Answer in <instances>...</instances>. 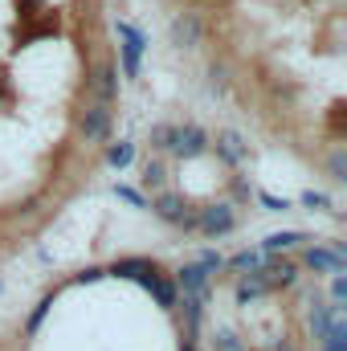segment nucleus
<instances>
[{"label": "nucleus", "mask_w": 347, "mask_h": 351, "mask_svg": "<svg viewBox=\"0 0 347 351\" xmlns=\"http://www.w3.org/2000/svg\"><path fill=\"white\" fill-rule=\"evenodd\" d=\"M119 70L127 78H139V62H143V49H147V37L143 29H135L131 21H119Z\"/></svg>", "instance_id": "1"}, {"label": "nucleus", "mask_w": 347, "mask_h": 351, "mask_svg": "<svg viewBox=\"0 0 347 351\" xmlns=\"http://www.w3.org/2000/svg\"><path fill=\"white\" fill-rule=\"evenodd\" d=\"M237 229V213H233V204H208V208H196V225H192V233H200V237H208V241H217V237H229Z\"/></svg>", "instance_id": "2"}, {"label": "nucleus", "mask_w": 347, "mask_h": 351, "mask_svg": "<svg viewBox=\"0 0 347 351\" xmlns=\"http://www.w3.org/2000/svg\"><path fill=\"white\" fill-rule=\"evenodd\" d=\"M302 269H311V274H347V250L344 241H331V245H307V254H302Z\"/></svg>", "instance_id": "3"}, {"label": "nucleus", "mask_w": 347, "mask_h": 351, "mask_svg": "<svg viewBox=\"0 0 347 351\" xmlns=\"http://www.w3.org/2000/svg\"><path fill=\"white\" fill-rule=\"evenodd\" d=\"M298 274H302V265L294 258H286V254H265V262H261V278H265L270 294L274 290H290L298 282Z\"/></svg>", "instance_id": "4"}, {"label": "nucleus", "mask_w": 347, "mask_h": 351, "mask_svg": "<svg viewBox=\"0 0 347 351\" xmlns=\"http://www.w3.org/2000/svg\"><path fill=\"white\" fill-rule=\"evenodd\" d=\"M172 152L176 160H200V156H208V131L204 127H196V123H184V127H176L172 135Z\"/></svg>", "instance_id": "5"}, {"label": "nucleus", "mask_w": 347, "mask_h": 351, "mask_svg": "<svg viewBox=\"0 0 347 351\" xmlns=\"http://www.w3.org/2000/svg\"><path fill=\"white\" fill-rule=\"evenodd\" d=\"M78 131H82L86 143H102V139L110 135V106L90 98L86 110H82V119H78Z\"/></svg>", "instance_id": "6"}, {"label": "nucleus", "mask_w": 347, "mask_h": 351, "mask_svg": "<svg viewBox=\"0 0 347 351\" xmlns=\"http://www.w3.org/2000/svg\"><path fill=\"white\" fill-rule=\"evenodd\" d=\"M168 37H172L176 49H196L204 41V25H200L196 12H176L172 25H168Z\"/></svg>", "instance_id": "7"}, {"label": "nucleus", "mask_w": 347, "mask_h": 351, "mask_svg": "<svg viewBox=\"0 0 347 351\" xmlns=\"http://www.w3.org/2000/svg\"><path fill=\"white\" fill-rule=\"evenodd\" d=\"M172 282H176L180 294H188V298H204V302H208V282H213V274H208L200 262H188L180 274H172Z\"/></svg>", "instance_id": "8"}, {"label": "nucleus", "mask_w": 347, "mask_h": 351, "mask_svg": "<svg viewBox=\"0 0 347 351\" xmlns=\"http://www.w3.org/2000/svg\"><path fill=\"white\" fill-rule=\"evenodd\" d=\"M208 152H217L229 168H241V164L250 160V143H246L237 131H221L217 139H208Z\"/></svg>", "instance_id": "9"}, {"label": "nucleus", "mask_w": 347, "mask_h": 351, "mask_svg": "<svg viewBox=\"0 0 347 351\" xmlns=\"http://www.w3.org/2000/svg\"><path fill=\"white\" fill-rule=\"evenodd\" d=\"M90 94H94V102H115L119 98V66H110V62H98L94 70H90Z\"/></svg>", "instance_id": "10"}, {"label": "nucleus", "mask_w": 347, "mask_h": 351, "mask_svg": "<svg viewBox=\"0 0 347 351\" xmlns=\"http://www.w3.org/2000/svg\"><path fill=\"white\" fill-rule=\"evenodd\" d=\"M147 208L160 217V221H168V225H180L184 217H188V200L180 196V192H152V200H147Z\"/></svg>", "instance_id": "11"}, {"label": "nucleus", "mask_w": 347, "mask_h": 351, "mask_svg": "<svg viewBox=\"0 0 347 351\" xmlns=\"http://www.w3.org/2000/svg\"><path fill=\"white\" fill-rule=\"evenodd\" d=\"M265 294H270V286H265L261 269H254V274H241V278H237V286H233V298H237V306H250L254 298H265Z\"/></svg>", "instance_id": "12"}, {"label": "nucleus", "mask_w": 347, "mask_h": 351, "mask_svg": "<svg viewBox=\"0 0 347 351\" xmlns=\"http://www.w3.org/2000/svg\"><path fill=\"white\" fill-rule=\"evenodd\" d=\"M311 237L307 233H298V229H282V233H270L265 241H261V254H290V250H298V245H307Z\"/></svg>", "instance_id": "13"}, {"label": "nucleus", "mask_w": 347, "mask_h": 351, "mask_svg": "<svg viewBox=\"0 0 347 351\" xmlns=\"http://www.w3.org/2000/svg\"><path fill=\"white\" fill-rule=\"evenodd\" d=\"M344 306H335V302H319V306H311V315H307V323H311V335L315 339H323L327 335V327L335 323V315H339Z\"/></svg>", "instance_id": "14"}, {"label": "nucleus", "mask_w": 347, "mask_h": 351, "mask_svg": "<svg viewBox=\"0 0 347 351\" xmlns=\"http://www.w3.org/2000/svg\"><path fill=\"white\" fill-rule=\"evenodd\" d=\"M152 294H156V302L164 306V311H176V302H180V290H176L172 274H156L152 278V286H147Z\"/></svg>", "instance_id": "15"}, {"label": "nucleus", "mask_w": 347, "mask_h": 351, "mask_svg": "<svg viewBox=\"0 0 347 351\" xmlns=\"http://www.w3.org/2000/svg\"><path fill=\"white\" fill-rule=\"evenodd\" d=\"M106 164H110L115 172L131 168V164H135V143H131V139H119V143H110V147H106Z\"/></svg>", "instance_id": "16"}, {"label": "nucleus", "mask_w": 347, "mask_h": 351, "mask_svg": "<svg viewBox=\"0 0 347 351\" xmlns=\"http://www.w3.org/2000/svg\"><path fill=\"white\" fill-rule=\"evenodd\" d=\"M139 184H143L147 192H164V188H168V168H164V160H147Z\"/></svg>", "instance_id": "17"}, {"label": "nucleus", "mask_w": 347, "mask_h": 351, "mask_svg": "<svg viewBox=\"0 0 347 351\" xmlns=\"http://www.w3.org/2000/svg\"><path fill=\"white\" fill-rule=\"evenodd\" d=\"M261 262H265V254L261 250H241V254H233L229 258V269H237V274H254V269H261Z\"/></svg>", "instance_id": "18"}, {"label": "nucleus", "mask_w": 347, "mask_h": 351, "mask_svg": "<svg viewBox=\"0 0 347 351\" xmlns=\"http://www.w3.org/2000/svg\"><path fill=\"white\" fill-rule=\"evenodd\" d=\"M172 135H176V123H156V127L147 131L152 152H168V147H172Z\"/></svg>", "instance_id": "19"}, {"label": "nucleus", "mask_w": 347, "mask_h": 351, "mask_svg": "<svg viewBox=\"0 0 347 351\" xmlns=\"http://www.w3.org/2000/svg\"><path fill=\"white\" fill-rule=\"evenodd\" d=\"M298 204H302V208H311V213H331V208H335V204H331V196H327V192H315V188H307V192L298 196Z\"/></svg>", "instance_id": "20"}, {"label": "nucleus", "mask_w": 347, "mask_h": 351, "mask_svg": "<svg viewBox=\"0 0 347 351\" xmlns=\"http://www.w3.org/2000/svg\"><path fill=\"white\" fill-rule=\"evenodd\" d=\"M327 172H331V180H335V184H347V152H344V147H335V152H331Z\"/></svg>", "instance_id": "21"}, {"label": "nucleus", "mask_w": 347, "mask_h": 351, "mask_svg": "<svg viewBox=\"0 0 347 351\" xmlns=\"http://www.w3.org/2000/svg\"><path fill=\"white\" fill-rule=\"evenodd\" d=\"M49 306H53V294H45V298L37 302V311L29 315V323H25V331H29V335H37V331H41V319L49 315Z\"/></svg>", "instance_id": "22"}, {"label": "nucleus", "mask_w": 347, "mask_h": 351, "mask_svg": "<svg viewBox=\"0 0 347 351\" xmlns=\"http://www.w3.org/2000/svg\"><path fill=\"white\" fill-rule=\"evenodd\" d=\"M115 196H119V200H127L131 208H147L143 192H135V188H127V184H115Z\"/></svg>", "instance_id": "23"}, {"label": "nucleus", "mask_w": 347, "mask_h": 351, "mask_svg": "<svg viewBox=\"0 0 347 351\" xmlns=\"http://www.w3.org/2000/svg\"><path fill=\"white\" fill-rule=\"evenodd\" d=\"M213 348H217V351H246V348H241V339H237L233 331H217V335H213Z\"/></svg>", "instance_id": "24"}, {"label": "nucleus", "mask_w": 347, "mask_h": 351, "mask_svg": "<svg viewBox=\"0 0 347 351\" xmlns=\"http://www.w3.org/2000/svg\"><path fill=\"white\" fill-rule=\"evenodd\" d=\"M331 302L347 306V274H331Z\"/></svg>", "instance_id": "25"}, {"label": "nucleus", "mask_w": 347, "mask_h": 351, "mask_svg": "<svg viewBox=\"0 0 347 351\" xmlns=\"http://www.w3.org/2000/svg\"><path fill=\"white\" fill-rule=\"evenodd\" d=\"M258 200L270 213H286V208H290V200H286V196H274V192H258Z\"/></svg>", "instance_id": "26"}, {"label": "nucleus", "mask_w": 347, "mask_h": 351, "mask_svg": "<svg viewBox=\"0 0 347 351\" xmlns=\"http://www.w3.org/2000/svg\"><path fill=\"white\" fill-rule=\"evenodd\" d=\"M196 262L204 265V269H208V274H217V269H225V258H221V254H217V250H204V254H200V258H196Z\"/></svg>", "instance_id": "27"}, {"label": "nucleus", "mask_w": 347, "mask_h": 351, "mask_svg": "<svg viewBox=\"0 0 347 351\" xmlns=\"http://www.w3.org/2000/svg\"><path fill=\"white\" fill-rule=\"evenodd\" d=\"M208 78H213V82H208L213 90H225V86H229V70H225V66H213V70H208Z\"/></svg>", "instance_id": "28"}, {"label": "nucleus", "mask_w": 347, "mask_h": 351, "mask_svg": "<svg viewBox=\"0 0 347 351\" xmlns=\"http://www.w3.org/2000/svg\"><path fill=\"white\" fill-rule=\"evenodd\" d=\"M98 278H106V269H98V265L86 269V274H78V282H98Z\"/></svg>", "instance_id": "29"}, {"label": "nucleus", "mask_w": 347, "mask_h": 351, "mask_svg": "<svg viewBox=\"0 0 347 351\" xmlns=\"http://www.w3.org/2000/svg\"><path fill=\"white\" fill-rule=\"evenodd\" d=\"M180 351H196V339H180Z\"/></svg>", "instance_id": "30"}, {"label": "nucleus", "mask_w": 347, "mask_h": 351, "mask_svg": "<svg viewBox=\"0 0 347 351\" xmlns=\"http://www.w3.org/2000/svg\"><path fill=\"white\" fill-rule=\"evenodd\" d=\"M0 294H4V278H0Z\"/></svg>", "instance_id": "31"}]
</instances>
